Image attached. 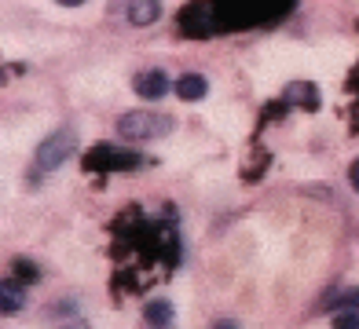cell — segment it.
Segmentation results:
<instances>
[{
	"label": "cell",
	"mask_w": 359,
	"mask_h": 329,
	"mask_svg": "<svg viewBox=\"0 0 359 329\" xmlns=\"http://www.w3.org/2000/svg\"><path fill=\"white\" fill-rule=\"evenodd\" d=\"M172 132L169 113H154V110H128L118 118V136L125 143H147V139H161Z\"/></svg>",
	"instance_id": "1"
},
{
	"label": "cell",
	"mask_w": 359,
	"mask_h": 329,
	"mask_svg": "<svg viewBox=\"0 0 359 329\" xmlns=\"http://www.w3.org/2000/svg\"><path fill=\"white\" fill-rule=\"evenodd\" d=\"M74 150H77V132L70 125H62V128H55L52 136L37 146V169L41 172H55Z\"/></svg>",
	"instance_id": "2"
},
{
	"label": "cell",
	"mask_w": 359,
	"mask_h": 329,
	"mask_svg": "<svg viewBox=\"0 0 359 329\" xmlns=\"http://www.w3.org/2000/svg\"><path fill=\"white\" fill-rule=\"evenodd\" d=\"M136 164V154L133 150H118V146H95L85 158V169L88 172H125Z\"/></svg>",
	"instance_id": "3"
},
{
	"label": "cell",
	"mask_w": 359,
	"mask_h": 329,
	"mask_svg": "<svg viewBox=\"0 0 359 329\" xmlns=\"http://www.w3.org/2000/svg\"><path fill=\"white\" fill-rule=\"evenodd\" d=\"M133 88H136V95L140 99H147V103H154V99H161L172 85H169V77H165V70H143L136 80H133Z\"/></svg>",
	"instance_id": "4"
},
{
	"label": "cell",
	"mask_w": 359,
	"mask_h": 329,
	"mask_svg": "<svg viewBox=\"0 0 359 329\" xmlns=\"http://www.w3.org/2000/svg\"><path fill=\"white\" fill-rule=\"evenodd\" d=\"M161 19V0H128V26H154Z\"/></svg>",
	"instance_id": "5"
},
{
	"label": "cell",
	"mask_w": 359,
	"mask_h": 329,
	"mask_svg": "<svg viewBox=\"0 0 359 329\" xmlns=\"http://www.w3.org/2000/svg\"><path fill=\"white\" fill-rule=\"evenodd\" d=\"M172 92L184 99V103H198V99H205V92H209V80L202 74H184L172 85Z\"/></svg>",
	"instance_id": "6"
},
{
	"label": "cell",
	"mask_w": 359,
	"mask_h": 329,
	"mask_svg": "<svg viewBox=\"0 0 359 329\" xmlns=\"http://www.w3.org/2000/svg\"><path fill=\"white\" fill-rule=\"evenodd\" d=\"M143 318L151 329H169L172 326V304L165 300V296H158V300H151L143 307Z\"/></svg>",
	"instance_id": "7"
},
{
	"label": "cell",
	"mask_w": 359,
	"mask_h": 329,
	"mask_svg": "<svg viewBox=\"0 0 359 329\" xmlns=\"http://www.w3.org/2000/svg\"><path fill=\"white\" fill-rule=\"evenodd\" d=\"M26 304V293L19 282H0V315H15Z\"/></svg>",
	"instance_id": "8"
},
{
	"label": "cell",
	"mask_w": 359,
	"mask_h": 329,
	"mask_svg": "<svg viewBox=\"0 0 359 329\" xmlns=\"http://www.w3.org/2000/svg\"><path fill=\"white\" fill-rule=\"evenodd\" d=\"M326 304H330V307H337V311H359V289H345V293L330 296Z\"/></svg>",
	"instance_id": "9"
},
{
	"label": "cell",
	"mask_w": 359,
	"mask_h": 329,
	"mask_svg": "<svg viewBox=\"0 0 359 329\" xmlns=\"http://www.w3.org/2000/svg\"><path fill=\"white\" fill-rule=\"evenodd\" d=\"M334 329H359V311H334Z\"/></svg>",
	"instance_id": "10"
},
{
	"label": "cell",
	"mask_w": 359,
	"mask_h": 329,
	"mask_svg": "<svg viewBox=\"0 0 359 329\" xmlns=\"http://www.w3.org/2000/svg\"><path fill=\"white\" fill-rule=\"evenodd\" d=\"M15 271H19V274L26 278V282H34V278H37V267H29L26 260H15Z\"/></svg>",
	"instance_id": "11"
},
{
	"label": "cell",
	"mask_w": 359,
	"mask_h": 329,
	"mask_svg": "<svg viewBox=\"0 0 359 329\" xmlns=\"http://www.w3.org/2000/svg\"><path fill=\"white\" fill-rule=\"evenodd\" d=\"M348 183H352V190L359 194V158L352 161V169H348Z\"/></svg>",
	"instance_id": "12"
},
{
	"label": "cell",
	"mask_w": 359,
	"mask_h": 329,
	"mask_svg": "<svg viewBox=\"0 0 359 329\" xmlns=\"http://www.w3.org/2000/svg\"><path fill=\"white\" fill-rule=\"evenodd\" d=\"M213 329H238V326H235V322H231V318H220V322H217V326H213Z\"/></svg>",
	"instance_id": "13"
},
{
	"label": "cell",
	"mask_w": 359,
	"mask_h": 329,
	"mask_svg": "<svg viewBox=\"0 0 359 329\" xmlns=\"http://www.w3.org/2000/svg\"><path fill=\"white\" fill-rule=\"evenodd\" d=\"M55 4H62V8H81L85 0H55Z\"/></svg>",
	"instance_id": "14"
},
{
	"label": "cell",
	"mask_w": 359,
	"mask_h": 329,
	"mask_svg": "<svg viewBox=\"0 0 359 329\" xmlns=\"http://www.w3.org/2000/svg\"><path fill=\"white\" fill-rule=\"evenodd\" d=\"M62 329H88V326H85V322H67Z\"/></svg>",
	"instance_id": "15"
},
{
	"label": "cell",
	"mask_w": 359,
	"mask_h": 329,
	"mask_svg": "<svg viewBox=\"0 0 359 329\" xmlns=\"http://www.w3.org/2000/svg\"><path fill=\"white\" fill-rule=\"evenodd\" d=\"M0 80H4V74H0Z\"/></svg>",
	"instance_id": "16"
}]
</instances>
